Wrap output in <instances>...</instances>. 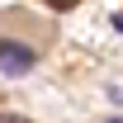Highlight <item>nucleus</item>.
I'll return each instance as SVG.
<instances>
[{
	"mask_svg": "<svg viewBox=\"0 0 123 123\" xmlns=\"http://www.w3.org/2000/svg\"><path fill=\"white\" fill-rule=\"evenodd\" d=\"M118 29H123V14H118Z\"/></svg>",
	"mask_w": 123,
	"mask_h": 123,
	"instance_id": "3",
	"label": "nucleus"
},
{
	"mask_svg": "<svg viewBox=\"0 0 123 123\" xmlns=\"http://www.w3.org/2000/svg\"><path fill=\"white\" fill-rule=\"evenodd\" d=\"M33 62H38V52H33L29 43H10V38H0V71H5V76H29Z\"/></svg>",
	"mask_w": 123,
	"mask_h": 123,
	"instance_id": "1",
	"label": "nucleus"
},
{
	"mask_svg": "<svg viewBox=\"0 0 123 123\" xmlns=\"http://www.w3.org/2000/svg\"><path fill=\"white\" fill-rule=\"evenodd\" d=\"M0 123H29V118H14V114H0Z\"/></svg>",
	"mask_w": 123,
	"mask_h": 123,
	"instance_id": "2",
	"label": "nucleus"
}]
</instances>
